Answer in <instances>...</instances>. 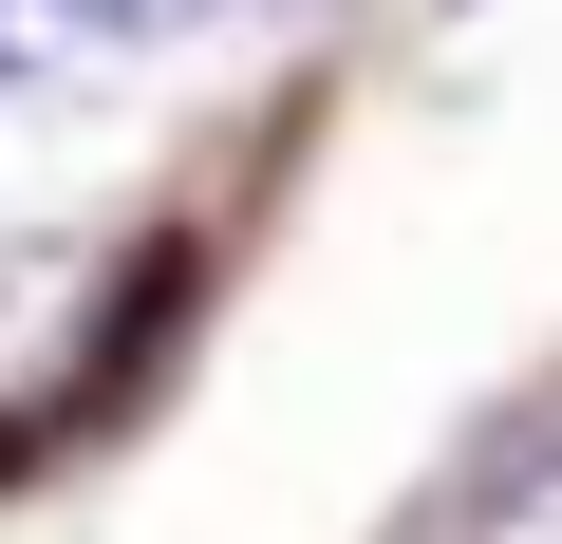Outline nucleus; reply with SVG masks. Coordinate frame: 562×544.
<instances>
[{"label":"nucleus","mask_w":562,"mask_h":544,"mask_svg":"<svg viewBox=\"0 0 562 544\" xmlns=\"http://www.w3.org/2000/svg\"><path fill=\"white\" fill-rule=\"evenodd\" d=\"M431 544H562V413H525L469 488H450V525Z\"/></svg>","instance_id":"f257e3e1"},{"label":"nucleus","mask_w":562,"mask_h":544,"mask_svg":"<svg viewBox=\"0 0 562 544\" xmlns=\"http://www.w3.org/2000/svg\"><path fill=\"white\" fill-rule=\"evenodd\" d=\"M76 38H113V57H150V38H188V20H225V0H57Z\"/></svg>","instance_id":"f03ea898"}]
</instances>
